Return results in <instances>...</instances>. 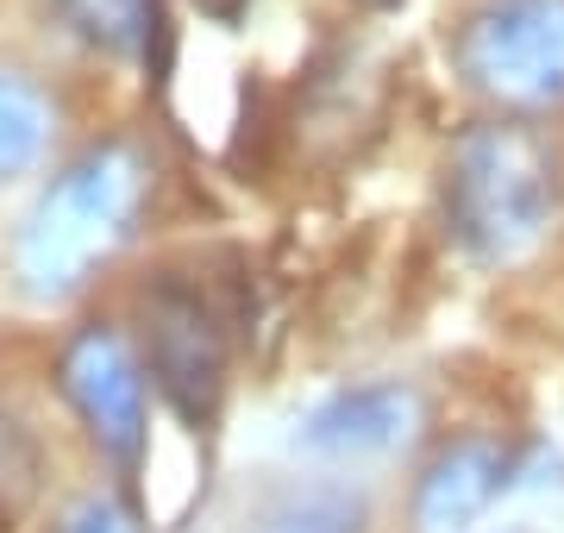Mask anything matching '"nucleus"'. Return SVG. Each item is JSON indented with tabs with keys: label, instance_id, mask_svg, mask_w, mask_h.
Returning a JSON list of instances; mask_svg holds the SVG:
<instances>
[{
	"label": "nucleus",
	"instance_id": "obj_9",
	"mask_svg": "<svg viewBox=\"0 0 564 533\" xmlns=\"http://www.w3.org/2000/svg\"><path fill=\"white\" fill-rule=\"evenodd\" d=\"M57 13L76 39L101 44L113 57H139V51H151V39L163 32L158 0H57Z\"/></svg>",
	"mask_w": 564,
	"mask_h": 533
},
{
	"label": "nucleus",
	"instance_id": "obj_10",
	"mask_svg": "<svg viewBox=\"0 0 564 533\" xmlns=\"http://www.w3.org/2000/svg\"><path fill=\"white\" fill-rule=\"evenodd\" d=\"M51 144V101L25 76L0 69V183H13L44 157Z\"/></svg>",
	"mask_w": 564,
	"mask_h": 533
},
{
	"label": "nucleus",
	"instance_id": "obj_4",
	"mask_svg": "<svg viewBox=\"0 0 564 533\" xmlns=\"http://www.w3.org/2000/svg\"><path fill=\"white\" fill-rule=\"evenodd\" d=\"M144 365L158 377V390L176 402L182 421H195V427L214 421L226 390V333L202 289L176 283V276L144 289Z\"/></svg>",
	"mask_w": 564,
	"mask_h": 533
},
{
	"label": "nucleus",
	"instance_id": "obj_11",
	"mask_svg": "<svg viewBox=\"0 0 564 533\" xmlns=\"http://www.w3.org/2000/svg\"><path fill=\"white\" fill-rule=\"evenodd\" d=\"M63 533H132V514H126L113 496H88V502L63 521Z\"/></svg>",
	"mask_w": 564,
	"mask_h": 533
},
{
	"label": "nucleus",
	"instance_id": "obj_1",
	"mask_svg": "<svg viewBox=\"0 0 564 533\" xmlns=\"http://www.w3.org/2000/svg\"><path fill=\"white\" fill-rule=\"evenodd\" d=\"M144 176H151V164L132 139H101L76 164H63L20 226V251H13L20 283L44 302L88 283L95 264H107L132 239Z\"/></svg>",
	"mask_w": 564,
	"mask_h": 533
},
{
	"label": "nucleus",
	"instance_id": "obj_8",
	"mask_svg": "<svg viewBox=\"0 0 564 533\" xmlns=\"http://www.w3.org/2000/svg\"><path fill=\"white\" fill-rule=\"evenodd\" d=\"M370 527V502L351 483H289L270 496L251 533H364Z\"/></svg>",
	"mask_w": 564,
	"mask_h": 533
},
{
	"label": "nucleus",
	"instance_id": "obj_12",
	"mask_svg": "<svg viewBox=\"0 0 564 533\" xmlns=\"http://www.w3.org/2000/svg\"><path fill=\"white\" fill-rule=\"evenodd\" d=\"M364 7H395V0H364Z\"/></svg>",
	"mask_w": 564,
	"mask_h": 533
},
{
	"label": "nucleus",
	"instance_id": "obj_6",
	"mask_svg": "<svg viewBox=\"0 0 564 533\" xmlns=\"http://www.w3.org/2000/svg\"><path fill=\"white\" fill-rule=\"evenodd\" d=\"M421 421V395L408 383H358V390L326 395L321 409L302 421L307 452H333V458H358V452H389L402 446Z\"/></svg>",
	"mask_w": 564,
	"mask_h": 533
},
{
	"label": "nucleus",
	"instance_id": "obj_2",
	"mask_svg": "<svg viewBox=\"0 0 564 533\" xmlns=\"http://www.w3.org/2000/svg\"><path fill=\"white\" fill-rule=\"evenodd\" d=\"M558 207V170L527 126H470L445 164V226L470 258H521Z\"/></svg>",
	"mask_w": 564,
	"mask_h": 533
},
{
	"label": "nucleus",
	"instance_id": "obj_13",
	"mask_svg": "<svg viewBox=\"0 0 564 533\" xmlns=\"http://www.w3.org/2000/svg\"><path fill=\"white\" fill-rule=\"evenodd\" d=\"M0 533H7V509H0Z\"/></svg>",
	"mask_w": 564,
	"mask_h": 533
},
{
	"label": "nucleus",
	"instance_id": "obj_5",
	"mask_svg": "<svg viewBox=\"0 0 564 533\" xmlns=\"http://www.w3.org/2000/svg\"><path fill=\"white\" fill-rule=\"evenodd\" d=\"M57 383L82 414L88 439L113 465H139L144 452V377L113 327H82L57 358Z\"/></svg>",
	"mask_w": 564,
	"mask_h": 533
},
{
	"label": "nucleus",
	"instance_id": "obj_7",
	"mask_svg": "<svg viewBox=\"0 0 564 533\" xmlns=\"http://www.w3.org/2000/svg\"><path fill=\"white\" fill-rule=\"evenodd\" d=\"M508 483V452L496 439H452V446L421 471L414 490V521L433 533L464 527L470 514H484L496 502V490Z\"/></svg>",
	"mask_w": 564,
	"mask_h": 533
},
{
	"label": "nucleus",
	"instance_id": "obj_3",
	"mask_svg": "<svg viewBox=\"0 0 564 533\" xmlns=\"http://www.w3.org/2000/svg\"><path fill=\"white\" fill-rule=\"evenodd\" d=\"M452 57L464 83L502 107L564 101V0H477Z\"/></svg>",
	"mask_w": 564,
	"mask_h": 533
}]
</instances>
